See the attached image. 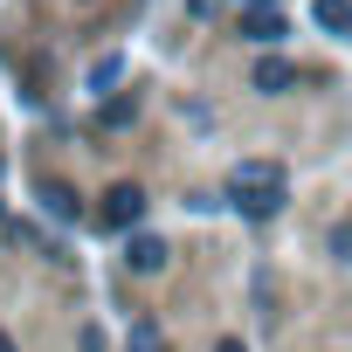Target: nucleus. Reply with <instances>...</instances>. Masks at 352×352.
<instances>
[{
  "label": "nucleus",
  "instance_id": "nucleus-3",
  "mask_svg": "<svg viewBox=\"0 0 352 352\" xmlns=\"http://www.w3.org/2000/svg\"><path fill=\"white\" fill-rule=\"evenodd\" d=\"M249 83H256V90H263V97H283V90H290V83H297V69H290V63H283V56H263V63H256V76H249Z\"/></svg>",
  "mask_w": 352,
  "mask_h": 352
},
{
  "label": "nucleus",
  "instance_id": "nucleus-5",
  "mask_svg": "<svg viewBox=\"0 0 352 352\" xmlns=\"http://www.w3.org/2000/svg\"><path fill=\"white\" fill-rule=\"evenodd\" d=\"M311 21H318V28H331V35H345V28H352V0H318Z\"/></svg>",
  "mask_w": 352,
  "mask_h": 352
},
{
  "label": "nucleus",
  "instance_id": "nucleus-7",
  "mask_svg": "<svg viewBox=\"0 0 352 352\" xmlns=\"http://www.w3.org/2000/svg\"><path fill=\"white\" fill-rule=\"evenodd\" d=\"M42 201H49V214H56V221H76V214H83V208H76V194H69V187H56V180L42 187Z\"/></svg>",
  "mask_w": 352,
  "mask_h": 352
},
{
  "label": "nucleus",
  "instance_id": "nucleus-11",
  "mask_svg": "<svg viewBox=\"0 0 352 352\" xmlns=\"http://www.w3.org/2000/svg\"><path fill=\"white\" fill-rule=\"evenodd\" d=\"M242 8H270V0H242Z\"/></svg>",
  "mask_w": 352,
  "mask_h": 352
},
{
  "label": "nucleus",
  "instance_id": "nucleus-2",
  "mask_svg": "<svg viewBox=\"0 0 352 352\" xmlns=\"http://www.w3.org/2000/svg\"><path fill=\"white\" fill-rule=\"evenodd\" d=\"M145 221V187H111L104 194V228H138Z\"/></svg>",
  "mask_w": 352,
  "mask_h": 352
},
{
  "label": "nucleus",
  "instance_id": "nucleus-9",
  "mask_svg": "<svg viewBox=\"0 0 352 352\" xmlns=\"http://www.w3.org/2000/svg\"><path fill=\"white\" fill-rule=\"evenodd\" d=\"M214 352H249V345H242V338H221V345H214Z\"/></svg>",
  "mask_w": 352,
  "mask_h": 352
},
{
  "label": "nucleus",
  "instance_id": "nucleus-4",
  "mask_svg": "<svg viewBox=\"0 0 352 352\" xmlns=\"http://www.w3.org/2000/svg\"><path fill=\"white\" fill-rule=\"evenodd\" d=\"M124 263L152 276V270H166V242H159V235H131V256H124Z\"/></svg>",
  "mask_w": 352,
  "mask_h": 352
},
{
  "label": "nucleus",
  "instance_id": "nucleus-6",
  "mask_svg": "<svg viewBox=\"0 0 352 352\" xmlns=\"http://www.w3.org/2000/svg\"><path fill=\"white\" fill-rule=\"evenodd\" d=\"M242 35H249V42H276V35H283V21H276L270 8H256V14L242 21Z\"/></svg>",
  "mask_w": 352,
  "mask_h": 352
},
{
  "label": "nucleus",
  "instance_id": "nucleus-10",
  "mask_svg": "<svg viewBox=\"0 0 352 352\" xmlns=\"http://www.w3.org/2000/svg\"><path fill=\"white\" fill-rule=\"evenodd\" d=\"M0 352H14V338H8V331H0Z\"/></svg>",
  "mask_w": 352,
  "mask_h": 352
},
{
  "label": "nucleus",
  "instance_id": "nucleus-8",
  "mask_svg": "<svg viewBox=\"0 0 352 352\" xmlns=\"http://www.w3.org/2000/svg\"><path fill=\"white\" fill-rule=\"evenodd\" d=\"M131 118H138V97H111L104 104V124H131Z\"/></svg>",
  "mask_w": 352,
  "mask_h": 352
},
{
  "label": "nucleus",
  "instance_id": "nucleus-1",
  "mask_svg": "<svg viewBox=\"0 0 352 352\" xmlns=\"http://www.w3.org/2000/svg\"><path fill=\"white\" fill-rule=\"evenodd\" d=\"M228 194H235V208H242V214L270 221V214L283 208L290 180H283V166H276V159H242V166L228 173Z\"/></svg>",
  "mask_w": 352,
  "mask_h": 352
}]
</instances>
